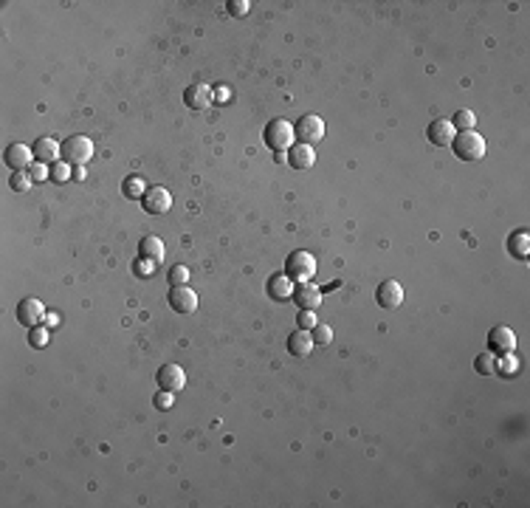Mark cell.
<instances>
[{
    "label": "cell",
    "mask_w": 530,
    "mask_h": 508,
    "mask_svg": "<svg viewBox=\"0 0 530 508\" xmlns=\"http://www.w3.org/2000/svg\"><path fill=\"white\" fill-rule=\"evenodd\" d=\"M167 299H170V308L175 313H195L198 311V294L189 285H172Z\"/></svg>",
    "instance_id": "9"
},
{
    "label": "cell",
    "mask_w": 530,
    "mask_h": 508,
    "mask_svg": "<svg viewBox=\"0 0 530 508\" xmlns=\"http://www.w3.org/2000/svg\"><path fill=\"white\" fill-rule=\"evenodd\" d=\"M48 164H31L28 167V175H31V181H42L45 175H48V170H45Z\"/></svg>",
    "instance_id": "32"
},
{
    "label": "cell",
    "mask_w": 530,
    "mask_h": 508,
    "mask_svg": "<svg viewBox=\"0 0 530 508\" xmlns=\"http://www.w3.org/2000/svg\"><path fill=\"white\" fill-rule=\"evenodd\" d=\"M14 316H17V322H20L23 328H37V325L45 319V308H42V302H40V299L25 296V299H20V302H17Z\"/></svg>",
    "instance_id": "8"
},
{
    "label": "cell",
    "mask_w": 530,
    "mask_h": 508,
    "mask_svg": "<svg viewBox=\"0 0 530 508\" xmlns=\"http://www.w3.org/2000/svg\"><path fill=\"white\" fill-rule=\"evenodd\" d=\"M265 294L273 299V302H290V294H293V279L282 271V274H271L268 282H265Z\"/></svg>",
    "instance_id": "15"
},
{
    "label": "cell",
    "mask_w": 530,
    "mask_h": 508,
    "mask_svg": "<svg viewBox=\"0 0 530 508\" xmlns=\"http://www.w3.org/2000/svg\"><path fill=\"white\" fill-rule=\"evenodd\" d=\"M514 347H517V333H514L511 328L497 325V328H491V330H488V350H491L494 356L514 353Z\"/></svg>",
    "instance_id": "10"
},
{
    "label": "cell",
    "mask_w": 530,
    "mask_h": 508,
    "mask_svg": "<svg viewBox=\"0 0 530 508\" xmlns=\"http://www.w3.org/2000/svg\"><path fill=\"white\" fill-rule=\"evenodd\" d=\"M31 150H34V158H37L40 164H51V161L62 158V144H59V142H54V139H48V136L37 139Z\"/></svg>",
    "instance_id": "18"
},
{
    "label": "cell",
    "mask_w": 530,
    "mask_h": 508,
    "mask_svg": "<svg viewBox=\"0 0 530 508\" xmlns=\"http://www.w3.org/2000/svg\"><path fill=\"white\" fill-rule=\"evenodd\" d=\"M263 142L265 147H271L273 153H288L296 142V133H293V125L288 119H271L263 130Z\"/></svg>",
    "instance_id": "2"
},
{
    "label": "cell",
    "mask_w": 530,
    "mask_h": 508,
    "mask_svg": "<svg viewBox=\"0 0 530 508\" xmlns=\"http://www.w3.org/2000/svg\"><path fill=\"white\" fill-rule=\"evenodd\" d=\"M155 381H158V390L175 396V393H181L187 387V373H184L181 364H164V367H158Z\"/></svg>",
    "instance_id": "7"
},
{
    "label": "cell",
    "mask_w": 530,
    "mask_h": 508,
    "mask_svg": "<svg viewBox=\"0 0 530 508\" xmlns=\"http://www.w3.org/2000/svg\"><path fill=\"white\" fill-rule=\"evenodd\" d=\"M290 302L299 305V311H316L322 305V291L307 279V282H296L293 285V294H290Z\"/></svg>",
    "instance_id": "12"
},
{
    "label": "cell",
    "mask_w": 530,
    "mask_h": 508,
    "mask_svg": "<svg viewBox=\"0 0 530 508\" xmlns=\"http://www.w3.org/2000/svg\"><path fill=\"white\" fill-rule=\"evenodd\" d=\"M122 192H124V198H130V201H136V198L141 201L144 192H147V181H144L141 175H130V178H124Z\"/></svg>",
    "instance_id": "22"
},
{
    "label": "cell",
    "mask_w": 530,
    "mask_h": 508,
    "mask_svg": "<svg viewBox=\"0 0 530 508\" xmlns=\"http://www.w3.org/2000/svg\"><path fill=\"white\" fill-rule=\"evenodd\" d=\"M93 158V142L88 136H71L62 142V161L71 167H85Z\"/></svg>",
    "instance_id": "3"
},
{
    "label": "cell",
    "mask_w": 530,
    "mask_h": 508,
    "mask_svg": "<svg viewBox=\"0 0 530 508\" xmlns=\"http://www.w3.org/2000/svg\"><path fill=\"white\" fill-rule=\"evenodd\" d=\"M31 175L25 173V170H20V173H11V181H8V187L14 190V192H25V190H31Z\"/></svg>",
    "instance_id": "27"
},
{
    "label": "cell",
    "mask_w": 530,
    "mask_h": 508,
    "mask_svg": "<svg viewBox=\"0 0 530 508\" xmlns=\"http://www.w3.org/2000/svg\"><path fill=\"white\" fill-rule=\"evenodd\" d=\"M316 345H313V336H310V330H293L290 336H288V353L290 356H296V359H305V356H310V350H313Z\"/></svg>",
    "instance_id": "20"
},
{
    "label": "cell",
    "mask_w": 530,
    "mask_h": 508,
    "mask_svg": "<svg viewBox=\"0 0 530 508\" xmlns=\"http://www.w3.org/2000/svg\"><path fill=\"white\" fill-rule=\"evenodd\" d=\"M215 102V91L204 82H192L187 91H184V105L189 110H206L209 105Z\"/></svg>",
    "instance_id": "13"
},
{
    "label": "cell",
    "mask_w": 530,
    "mask_h": 508,
    "mask_svg": "<svg viewBox=\"0 0 530 508\" xmlns=\"http://www.w3.org/2000/svg\"><path fill=\"white\" fill-rule=\"evenodd\" d=\"M316 164V153H313V147L310 144H293L290 150H288V167H293V170H310Z\"/></svg>",
    "instance_id": "19"
},
{
    "label": "cell",
    "mask_w": 530,
    "mask_h": 508,
    "mask_svg": "<svg viewBox=\"0 0 530 508\" xmlns=\"http://www.w3.org/2000/svg\"><path fill=\"white\" fill-rule=\"evenodd\" d=\"M375 302L384 308V311H395L401 308L404 302V288L398 279H384L378 288H375Z\"/></svg>",
    "instance_id": "11"
},
{
    "label": "cell",
    "mask_w": 530,
    "mask_h": 508,
    "mask_svg": "<svg viewBox=\"0 0 530 508\" xmlns=\"http://www.w3.org/2000/svg\"><path fill=\"white\" fill-rule=\"evenodd\" d=\"M68 167H71V164H54V167H51V178H54V181H65V178H68Z\"/></svg>",
    "instance_id": "33"
},
{
    "label": "cell",
    "mask_w": 530,
    "mask_h": 508,
    "mask_svg": "<svg viewBox=\"0 0 530 508\" xmlns=\"http://www.w3.org/2000/svg\"><path fill=\"white\" fill-rule=\"evenodd\" d=\"M215 99H220V102H229V91H226V88H218V91H215Z\"/></svg>",
    "instance_id": "35"
},
{
    "label": "cell",
    "mask_w": 530,
    "mask_h": 508,
    "mask_svg": "<svg viewBox=\"0 0 530 508\" xmlns=\"http://www.w3.org/2000/svg\"><path fill=\"white\" fill-rule=\"evenodd\" d=\"M293 133H296V142L299 144H319L322 139H324V122L319 119V116H313V113H307V116H302L296 125H293Z\"/></svg>",
    "instance_id": "5"
},
{
    "label": "cell",
    "mask_w": 530,
    "mask_h": 508,
    "mask_svg": "<svg viewBox=\"0 0 530 508\" xmlns=\"http://www.w3.org/2000/svg\"><path fill=\"white\" fill-rule=\"evenodd\" d=\"M494 364H497V356H494L491 350H485V353H480V356L474 359V370H477L480 376H491V373H494Z\"/></svg>",
    "instance_id": "26"
},
{
    "label": "cell",
    "mask_w": 530,
    "mask_h": 508,
    "mask_svg": "<svg viewBox=\"0 0 530 508\" xmlns=\"http://www.w3.org/2000/svg\"><path fill=\"white\" fill-rule=\"evenodd\" d=\"M494 373H500V376H505V379H508V376H517V373H519V359H517L514 353H505V356L494 364Z\"/></svg>",
    "instance_id": "24"
},
{
    "label": "cell",
    "mask_w": 530,
    "mask_h": 508,
    "mask_svg": "<svg viewBox=\"0 0 530 508\" xmlns=\"http://www.w3.org/2000/svg\"><path fill=\"white\" fill-rule=\"evenodd\" d=\"M276 161H279V164H288V153H276Z\"/></svg>",
    "instance_id": "36"
},
{
    "label": "cell",
    "mask_w": 530,
    "mask_h": 508,
    "mask_svg": "<svg viewBox=\"0 0 530 508\" xmlns=\"http://www.w3.org/2000/svg\"><path fill=\"white\" fill-rule=\"evenodd\" d=\"M31 158H34V150H31V147H25V144H20V142L8 144V147H6V153H3L6 167H8V170H14V173L28 170V167H31Z\"/></svg>",
    "instance_id": "14"
},
{
    "label": "cell",
    "mask_w": 530,
    "mask_h": 508,
    "mask_svg": "<svg viewBox=\"0 0 530 508\" xmlns=\"http://www.w3.org/2000/svg\"><path fill=\"white\" fill-rule=\"evenodd\" d=\"M172 207V195L167 187H147L144 198H141V209L147 215H167Z\"/></svg>",
    "instance_id": "6"
},
{
    "label": "cell",
    "mask_w": 530,
    "mask_h": 508,
    "mask_svg": "<svg viewBox=\"0 0 530 508\" xmlns=\"http://www.w3.org/2000/svg\"><path fill=\"white\" fill-rule=\"evenodd\" d=\"M449 122H452V127H454L457 133H463V130H474V125H477V116H474L471 110H466V108H463V110H457V113H454V116H452Z\"/></svg>",
    "instance_id": "23"
},
{
    "label": "cell",
    "mask_w": 530,
    "mask_h": 508,
    "mask_svg": "<svg viewBox=\"0 0 530 508\" xmlns=\"http://www.w3.org/2000/svg\"><path fill=\"white\" fill-rule=\"evenodd\" d=\"M226 8H229L232 17H246V14L252 11V3H249V0H229Z\"/></svg>",
    "instance_id": "30"
},
{
    "label": "cell",
    "mask_w": 530,
    "mask_h": 508,
    "mask_svg": "<svg viewBox=\"0 0 530 508\" xmlns=\"http://www.w3.org/2000/svg\"><path fill=\"white\" fill-rule=\"evenodd\" d=\"M167 279H170V285H187L189 268H187V265H172L170 274H167Z\"/></svg>",
    "instance_id": "28"
},
{
    "label": "cell",
    "mask_w": 530,
    "mask_h": 508,
    "mask_svg": "<svg viewBox=\"0 0 530 508\" xmlns=\"http://www.w3.org/2000/svg\"><path fill=\"white\" fill-rule=\"evenodd\" d=\"M170 398H172V393H164V390H161V396L155 398V404H158V407H170Z\"/></svg>",
    "instance_id": "34"
},
{
    "label": "cell",
    "mask_w": 530,
    "mask_h": 508,
    "mask_svg": "<svg viewBox=\"0 0 530 508\" xmlns=\"http://www.w3.org/2000/svg\"><path fill=\"white\" fill-rule=\"evenodd\" d=\"M28 345L37 347V350L45 347V345H48V333H45L40 325H37V328H28Z\"/></svg>",
    "instance_id": "29"
},
{
    "label": "cell",
    "mask_w": 530,
    "mask_h": 508,
    "mask_svg": "<svg viewBox=\"0 0 530 508\" xmlns=\"http://www.w3.org/2000/svg\"><path fill=\"white\" fill-rule=\"evenodd\" d=\"M508 252L514 254L517 260H528L530 257V232L528 229H517L511 238H508Z\"/></svg>",
    "instance_id": "21"
},
{
    "label": "cell",
    "mask_w": 530,
    "mask_h": 508,
    "mask_svg": "<svg viewBox=\"0 0 530 508\" xmlns=\"http://www.w3.org/2000/svg\"><path fill=\"white\" fill-rule=\"evenodd\" d=\"M449 147L454 150V156H457L460 161H469V164L483 161V156H485V139H483L477 130H463V133H457Z\"/></svg>",
    "instance_id": "1"
},
{
    "label": "cell",
    "mask_w": 530,
    "mask_h": 508,
    "mask_svg": "<svg viewBox=\"0 0 530 508\" xmlns=\"http://www.w3.org/2000/svg\"><path fill=\"white\" fill-rule=\"evenodd\" d=\"M310 336H313V345H316V347H327V345L333 342V328L324 325V322H316V328L310 330Z\"/></svg>",
    "instance_id": "25"
},
{
    "label": "cell",
    "mask_w": 530,
    "mask_h": 508,
    "mask_svg": "<svg viewBox=\"0 0 530 508\" xmlns=\"http://www.w3.org/2000/svg\"><path fill=\"white\" fill-rule=\"evenodd\" d=\"M316 322H319V319H316V313H313V311H299V313H296V325H299L302 330H313V328H316Z\"/></svg>",
    "instance_id": "31"
},
{
    "label": "cell",
    "mask_w": 530,
    "mask_h": 508,
    "mask_svg": "<svg viewBox=\"0 0 530 508\" xmlns=\"http://www.w3.org/2000/svg\"><path fill=\"white\" fill-rule=\"evenodd\" d=\"M285 274L293 282H307L316 274V257L310 252H293L285 260Z\"/></svg>",
    "instance_id": "4"
},
{
    "label": "cell",
    "mask_w": 530,
    "mask_h": 508,
    "mask_svg": "<svg viewBox=\"0 0 530 508\" xmlns=\"http://www.w3.org/2000/svg\"><path fill=\"white\" fill-rule=\"evenodd\" d=\"M164 254H167V249H164V241L158 235H144L139 241V257H141V262L158 265L164 260Z\"/></svg>",
    "instance_id": "16"
},
{
    "label": "cell",
    "mask_w": 530,
    "mask_h": 508,
    "mask_svg": "<svg viewBox=\"0 0 530 508\" xmlns=\"http://www.w3.org/2000/svg\"><path fill=\"white\" fill-rule=\"evenodd\" d=\"M454 136H457V130L452 127L449 119H435V122L426 127V139H429L435 147H449V144L454 142Z\"/></svg>",
    "instance_id": "17"
}]
</instances>
